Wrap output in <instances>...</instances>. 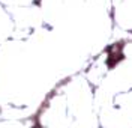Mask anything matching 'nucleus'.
I'll return each instance as SVG.
<instances>
[{
	"label": "nucleus",
	"instance_id": "nucleus-1",
	"mask_svg": "<svg viewBox=\"0 0 132 128\" xmlns=\"http://www.w3.org/2000/svg\"><path fill=\"white\" fill-rule=\"evenodd\" d=\"M33 128H41V127H33Z\"/></svg>",
	"mask_w": 132,
	"mask_h": 128
}]
</instances>
